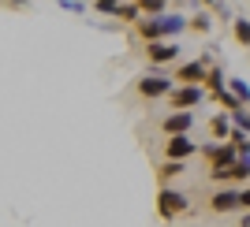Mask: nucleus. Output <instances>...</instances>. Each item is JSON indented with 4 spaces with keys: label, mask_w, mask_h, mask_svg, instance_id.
<instances>
[{
    "label": "nucleus",
    "mask_w": 250,
    "mask_h": 227,
    "mask_svg": "<svg viewBox=\"0 0 250 227\" xmlns=\"http://www.w3.org/2000/svg\"><path fill=\"white\" fill-rule=\"evenodd\" d=\"M209 208H213V212H239V208H243V190H239V186H224V190H217V194L209 197Z\"/></svg>",
    "instance_id": "nucleus-5"
},
{
    "label": "nucleus",
    "mask_w": 250,
    "mask_h": 227,
    "mask_svg": "<svg viewBox=\"0 0 250 227\" xmlns=\"http://www.w3.org/2000/svg\"><path fill=\"white\" fill-rule=\"evenodd\" d=\"M231 34H235L239 45H250V19L247 15H235V19H231Z\"/></svg>",
    "instance_id": "nucleus-13"
},
{
    "label": "nucleus",
    "mask_w": 250,
    "mask_h": 227,
    "mask_svg": "<svg viewBox=\"0 0 250 227\" xmlns=\"http://www.w3.org/2000/svg\"><path fill=\"white\" fill-rule=\"evenodd\" d=\"M172 90H176V78H168V75H146L138 82L142 97H172Z\"/></svg>",
    "instance_id": "nucleus-6"
},
{
    "label": "nucleus",
    "mask_w": 250,
    "mask_h": 227,
    "mask_svg": "<svg viewBox=\"0 0 250 227\" xmlns=\"http://www.w3.org/2000/svg\"><path fill=\"white\" fill-rule=\"evenodd\" d=\"M209 131L217 134V142H228V138H231V115L228 112H224V115H213V119H209Z\"/></svg>",
    "instance_id": "nucleus-12"
},
{
    "label": "nucleus",
    "mask_w": 250,
    "mask_h": 227,
    "mask_svg": "<svg viewBox=\"0 0 250 227\" xmlns=\"http://www.w3.org/2000/svg\"><path fill=\"white\" fill-rule=\"evenodd\" d=\"M209 26H213V19H209V11H198V15L190 19V30H198V34H209Z\"/></svg>",
    "instance_id": "nucleus-16"
},
{
    "label": "nucleus",
    "mask_w": 250,
    "mask_h": 227,
    "mask_svg": "<svg viewBox=\"0 0 250 227\" xmlns=\"http://www.w3.org/2000/svg\"><path fill=\"white\" fill-rule=\"evenodd\" d=\"M209 67H213L209 52L198 56V60H190V63H179V67H176V86L179 82H183V86H202V82H206V75H209Z\"/></svg>",
    "instance_id": "nucleus-2"
},
{
    "label": "nucleus",
    "mask_w": 250,
    "mask_h": 227,
    "mask_svg": "<svg viewBox=\"0 0 250 227\" xmlns=\"http://www.w3.org/2000/svg\"><path fill=\"white\" fill-rule=\"evenodd\" d=\"M231 127H235V131H243V134H250V108L231 112Z\"/></svg>",
    "instance_id": "nucleus-14"
},
{
    "label": "nucleus",
    "mask_w": 250,
    "mask_h": 227,
    "mask_svg": "<svg viewBox=\"0 0 250 227\" xmlns=\"http://www.w3.org/2000/svg\"><path fill=\"white\" fill-rule=\"evenodd\" d=\"M228 93H231V97H235V101L243 104V108H250V86H247V78L231 75V78H228Z\"/></svg>",
    "instance_id": "nucleus-11"
},
{
    "label": "nucleus",
    "mask_w": 250,
    "mask_h": 227,
    "mask_svg": "<svg viewBox=\"0 0 250 227\" xmlns=\"http://www.w3.org/2000/svg\"><path fill=\"white\" fill-rule=\"evenodd\" d=\"M146 56H149V63H172V60H179V41H153V45H146Z\"/></svg>",
    "instance_id": "nucleus-9"
},
{
    "label": "nucleus",
    "mask_w": 250,
    "mask_h": 227,
    "mask_svg": "<svg viewBox=\"0 0 250 227\" xmlns=\"http://www.w3.org/2000/svg\"><path fill=\"white\" fill-rule=\"evenodd\" d=\"M165 134L168 138H183V134H190V127H194V115L190 112H172V115H165Z\"/></svg>",
    "instance_id": "nucleus-8"
},
{
    "label": "nucleus",
    "mask_w": 250,
    "mask_h": 227,
    "mask_svg": "<svg viewBox=\"0 0 250 227\" xmlns=\"http://www.w3.org/2000/svg\"><path fill=\"white\" fill-rule=\"evenodd\" d=\"M243 208H250V186L243 190Z\"/></svg>",
    "instance_id": "nucleus-18"
},
{
    "label": "nucleus",
    "mask_w": 250,
    "mask_h": 227,
    "mask_svg": "<svg viewBox=\"0 0 250 227\" xmlns=\"http://www.w3.org/2000/svg\"><path fill=\"white\" fill-rule=\"evenodd\" d=\"M157 212H161V220H176L179 212H187V194L165 186V190L157 194Z\"/></svg>",
    "instance_id": "nucleus-3"
},
{
    "label": "nucleus",
    "mask_w": 250,
    "mask_h": 227,
    "mask_svg": "<svg viewBox=\"0 0 250 227\" xmlns=\"http://www.w3.org/2000/svg\"><path fill=\"white\" fill-rule=\"evenodd\" d=\"M194 153H198V142H190V134L168 138V142H165V156H168V160H179V164H183V160L194 156Z\"/></svg>",
    "instance_id": "nucleus-7"
},
{
    "label": "nucleus",
    "mask_w": 250,
    "mask_h": 227,
    "mask_svg": "<svg viewBox=\"0 0 250 227\" xmlns=\"http://www.w3.org/2000/svg\"><path fill=\"white\" fill-rule=\"evenodd\" d=\"M168 101H172V112H190V108L209 101V90L206 86H176Z\"/></svg>",
    "instance_id": "nucleus-1"
},
{
    "label": "nucleus",
    "mask_w": 250,
    "mask_h": 227,
    "mask_svg": "<svg viewBox=\"0 0 250 227\" xmlns=\"http://www.w3.org/2000/svg\"><path fill=\"white\" fill-rule=\"evenodd\" d=\"M60 8H63V11H71V15H83V11H86V4H79V0H63Z\"/></svg>",
    "instance_id": "nucleus-17"
},
{
    "label": "nucleus",
    "mask_w": 250,
    "mask_h": 227,
    "mask_svg": "<svg viewBox=\"0 0 250 227\" xmlns=\"http://www.w3.org/2000/svg\"><path fill=\"white\" fill-rule=\"evenodd\" d=\"M157 30H161V41H176L179 34L190 26V19H183L179 11H165V15H157Z\"/></svg>",
    "instance_id": "nucleus-4"
},
{
    "label": "nucleus",
    "mask_w": 250,
    "mask_h": 227,
    "mask_svg": "<svg viewBox=\"0 0 250 227\" xmlns=\"http://www.w3.org/2000/svg\"><path fill=\"white\" fill-rule=\"evenodd\" d=\"M206 90H209V97L228 93V75L220 71V67H209V75H206Z\"/></svg>",
    "instance_id": "nucleus-10"
},
{
    "label": "nucleus",
    "mask_w": 250,
    "mask_h": 227,
    "mask_svg": "<svg viewBox=\"0 0 250 227\" xmlns=\"http://www.w3.org/2000/svg\"><path fill=\"white\" fill-rule=\"evenodd\" d=\"M243 227H250V212H247V216H243Z\"/></svg>",
    "instance_id": "nucleus-19"
},
{
    "label": "nucleus",
    "mask_w": 250,
    "mask_h": 227,
    "mask_svg": "<svg viewBox=\"0 0 250 227\" xmlns=\"http://www.w3.org/2000/svg\"><path fill=\"white\" fill-rule=\"evenodd\" d=\"M183 171H187V164H179V160H165V164H161V179H172V175H183Z\"/></svg>",
    "instance_id": "nucleus-15"
}]
</instances>
